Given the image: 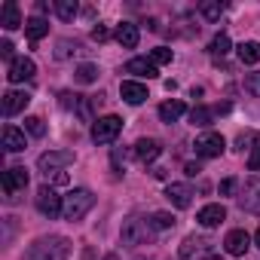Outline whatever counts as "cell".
Wrapping results in <instances>:
<instances>
[{"label":"cell","instance_id":"obj_1","mask_svg":"<svg viewBox=\"0 0 260 260\" xmlns=\"http://www.w3.org/2000/svg\"><path fill=\"white\" fill-rule=\"evenodd\" d=\"M68 257H71V242L64 236H40L22 254V260H68Z\"/></svg>","mask_w":260,"mask_h":260},{"label":"cell","instance_id":"obj_2","mask_svg":"<svg viewBox=\"0 0 260 260\" xmlns=\"http://www.w3.org/2000/svg\"><path fill=\"white\" fill-rule=\"evenodd\" d=\"M92 205H95V196H92V190H86V187H77V190H71L68 196H64V208H61V214L74 223V220H83L89 211H92Z\"/></svg>","mask_w":260,"mask_h":260},{"label":"cell","instance_id":"obj_3","mask_svg":"<svg viewBox=\"0 0 260 260\" xmlns=\"http://www.w3.org/2000/svg\"><path fill=\"white\" fill-rule=\"evenodd\" d=\"M119 132H122V119L113 116V113H107V116L92 122V141L95 144H110V141L119 138Z\"/></svg>","mask_w":260,"mask_h":260},{"label":"cell","instance_id":"obj_4","mask_svg":"<svg viewBox=\"0 0 260 260\" xmlns=\"http://www.w3.org/2000/svg\"><path fill=\"white\" fill-rule=\"evenodd\" d=\"M119 236H122V245H144V242L153 239V230H150V223L141 220V217H128V220H122Z\"/></svg>","mask_w":260,"mask_h":260},{"label":"cell","instance_id":"obj_5","mask_svg":"<svg viewBox=\"0 0 260 260\" xmlns=\"http://www.w3.org/2000/svg\"><path fill=\"white\" fill-rule=\"evenodd\" d=\"M74 162V150H49V153H43L40 159H37V169L46 175V178H52V175H58L64 166H71Z\"/></svg>","mask_w":260,"mask_h":260},{"label":"cell","instance_id":"obj_6","mask_svg":"<svg viewBox=\"0 0 260 260\" xmlns=\"http://www.w3.org/2000/svg\"><path fill=\"white\" fill-rule=\"evenodd\" d=\"M0 184H4L7 202H19V193H25V187H28V172L25 169H7Z\"/></svg>","mask_w":260,"mask_h":260},{"label":"cell","instance_id":"obj_7","mask_svg":"<svg viewBox=\"0 0 260 260\" xmlns=\"http://www.w3.org/2000/svg\"><path fill=\"white\" fill-rule=\"evenodd\" d=\"M34 202H37V211H40L43 217H49V220H52V217H58V214H61V208H64L61 196H58L52 187H40Z\"/></svg>","mask_w":260,"mask_h":260},{"label":"cell","instance_id":"obj_8","mask_svg":"<svg viewBox=\"0 0 260 260\" xmlns=\"http://www.w3.org/2000/svg\"><path fill=\"white\" fill-rule=\"evenodd\" d=\"M223 147H226V141H223V135H220V132H205V135H199V138H196V153H199V156H205V159L220 156V153H223Z\"/></svg>","mask_w":260,"mask_h":260},{"label":"cell","instance_id":"obj_9","mask_svg":"<svg viewBox=\"0 0 260 260\" xmlns=\"http://www.w3.org/2000/svg\"><path fill=\"white\" fill-rule=\"evenodd\" d=\"M239 208L251 211V214H260V178L245 181V187L239 193Z\"/></svg>","mask_w":260,"mask_h":260},{"label":"cell","instance_id":"obj_10","mask_svg":"<svg viewBox=\"0 0 260 260\" xmlns=\"http://www.w3.org/2000/svg\"><path fill=\"white\" fill-rule=\"evenodd\" d=\"M34 74H37V64L31 61V58H16V61H10V68H7V80L10 83H25V80H34Z\"/></svg>","mask_w":260,"mask_h":260},{"label":"cell","instance_id":"obj_11","mask_svg":"<svg viewBox=\"0 0 260 260\" xmlns=\"http://www.w3.org/2000/svg\"><path fill=\"white\" fill-rule=\"evenodd\" d=\"M28 104H31V95H28L25 89H10V92L4 95V116H16V113H22Z\"/></svg>","mask_w":260,"mask_h":260},{"label":"cell","instance_id":"obj_12","mask_svg":"<svg viewBox=\"0 0 260 260\" xmlns=\"http://www.w3.org/2000/svg\"><path fill=\"white\" fill-rule=\"evenodd\" d=\"M196 220H199V226H205V230H211V226H220V223L226 220V208H223L220 202H211V205L199 208Z\"/></svg>","mask_w":260,"mask_h":260},{"label":"cell","instance_id":"obj_13","mask_svg":"<svg viewBox=\"0 0 260 260\" xmlns=\"http://www.w3.org/2000/svg\"><path fill=\"white\" fill-rule=\"evenodd\" d=\"M223 245H226V254L242 257V254L248 251V245H251V236H248L245 230H230L226 239H223Z\"/></svg>","mask_w":260,"mask_h":260},{"label":"cell","instance_id":"obj_14","mask_svg":"<svg viewBox=\"0 0 260 260\" xmlns=\"http://www.w3.org/2000/svg\"><path fill=\"white\" fill-rule=\"evenodd\" d=\"M119 95H122L128 104H141V101H147V86L138 83V80H122V83H119Z\"/></svg>","mask_w":260,"mask_h":260},{"label":"cell","instance_id":"obj_15","mask_svg":"<svg viewBox=\"0 0 260 260\" xmlns=\"http://www.w3.org/2000/svg\"><path fill=\"white\" fill-rule=\"evenodd\" d=\"M166 199H169L175 208H190L193 190H190L187 184H169V187H166Z\"/></svg>","mask_w":260,"mask_h":260},{"label":"cell","instance_id":"obj_16","mask_svg":"<svg viewBox=\"0 0 260 260\" xmlns=\"http://www.w3.org/2000/svg\"><path fill=\"white\" fill-rule=\"evenodd\" d=\"M0 25H4L7 31H16L19 25H25V22H22V13H19V4L7 0V4H4V10H0Z\"/></svg>","mask_w":260,"mask_h":260},{"label":"cell","instance_id":"obj_17","mask_svg":"<svg viewBox=\"0 0 260 260\" xmlns=\"http://www.w3.org/2000/svg\"><path fill=\"white\" fill-rule=\"evenodd\" d=\"M159 153H162V147H159L156 138H141V141L135 144V156H138L141 162H153Z\"/></svg>","mask_w":260,"mask_h":260},{"label":"cell","instance_id":"obj_18","mask_svg":"<svg viewBox=\"0 0 260 260\" xmlns=\"http://www.w3.org/2000/svg\"><path fill=\"white\" fill-rule=\"evenodd\" d=\"M116 40H119V46H125V49H135L138 40H141V34H138V28H135L132 22H122V25H116Z\"/></svg>","mask_w":260,"mask_h":260},{"label":"cell","instance_id":"obj_19","mask_svg":"<svg viewBox=\"0 0 260 260\" xmlns=\"http://www.w3.org/2000/svg\"><path fill=\"white\" fill-rule=\"evenodd\" d=\"M4 147H7L10 153H19V150H25V147H28V141H25V132H19L16 125H7V128H4Z\"/></svg>","mask_w":260,"mask_h":260},{"label":"cell","instance_id":"obj_20","mask_svg":"<svg viewBox=\"0 0 260 260\" xmlns=\"http://www.w3.org/2000/svg\"><path fill=\"white\" fill-rule=\"evenodd\" d=\"M125 74H135V77L153 80V77H156V64H153L150 58H132V61H125Z\"/></svg>","mask_w":260,"mask_h":260},{"label":"cell","instance_id":"obj_21","mask_svg":"<svg viewBox=\"0 0 260 260\" xmlns=\"http://www.w3.org/2000/svg\"><path fill=\"white\" fill-rule=\"evenodd\" d=\"M184 101H178V98H172V101H166V104H159V119L162 122H175V119H181L184 116Z\"/></svg>","mask_w":260,"mask_h":260},{"label":"cell","instance_id":"obj_22","mask_svg":"<svg viewBox=\"0 0 260 260\" xmlns=\"http://www.w3.org/2000/svg\"><path fill=\"white\" fill-rule=\"evenodd\" d=\"M25 34L37 43L40 37H46V34H49V22H46V19H40V16H34V19H28V22H25Z\"/></svg>","mask_w":260,"mask_h":260},{"label":"cell","instance_id":"obj_23","mask_svg":"<svg viewBox=\"0 0 260 260\" xmlns=\"http://www.w3.org/2000/svg\"><path fill=\"white\" fill-rule=\"evenodd\" d=\"M239 58H242V64H257L260 61V43L257 40L239 43Z\"/></svg>","mask_w":260,"mask_h":260},{"label":"cell","instance_id":"obj_24","mask_svg":"<svg viewBox=\"0 0 260 260\" xmlns=\"http://www.w3.org/2000/svg\"><path fill=\"white\" fill-rule=\"evenodd\" d=\"M74 80L83 83V86H89V83L98 80V68H95V64H80V68L74 71Z\"/></svg>","mask_w":260,"mask_h":260},{"label":"cell","instance_id":"obj_25","mask_svg":"<svg viewBox=\"0 0 260 260\" xmlns=\"http://www.w3.org/2000/svg\"><path fill=\"white\" fill-rule=\"evenodd\" d=\"M211 116H214L211 107H193V110H190V122L199 125V128H205V125L211 122Z\"/></svg>","mask_w":260,"mask_h":260},{"label":"cell","instance_id":"obj_26","mask_svg":"<svg viewBox=\"0 0 260 260\" xmlns=\"http://www.w3.org/2000/svg\"><path fill=\"white\" fill-rule=\"evenodd\" d=\"M55 13H58L61 22H74V16H77L80 10H77L74 0H58V4H55Z\"/></svg>","mask_w":260,"mask_h":260},{"label":"cell","instance_id":"obj_27","mask_svg":"<svg viewBox=\"0 0 260 260\" xmlns=\"http://www.w3.org/2000/svg\"><path fill=\"white\" fill-rule=\"evenodd\" d=\"M202 245H208V242H205V239H196V236H187V239H184V245H181V251H178V254H181V257H184V260H190V257H193V251H199V248H202Z\"/></svg>","mask_w":260,"mask_h":260},{"label":"cell","instance_id":"obj_28","mask_svg":"<svg viewBox=\"0 0 260 260\" xmlns=\"http://www.w3.org/2000/svg\"><path fill=\"white\" fill-rule=\"evenodd\" d=\"M230 46H233V43H230V37H226V34H217V37L211 40L208 52H211V55H226V52H230Z\"/></svg>","mask_w":260,"mask_h":260},{"label":"cell","instance_id":"obj_29","mask_svg":"<svg viewBox=\"0 0 260 260\" xmlns=\"http://www.w3.org/2000/svg\"><path fill=\"white\" fill-rule=\"evenodd\" d=\"M150 223H153L156 230H172V226L178 223V217H175V214H169V211H156Z\"/></svg>","mask_w":260,"mask_h":260},{"label":"cell","instance_id":"obj_30","mask_svg":"<svg viewBox=\"0 0 260 260\" xmlns=\"http://www.w3.org/2000/svg\"><path fill=\"white\" fill-rule=\"evenodd\" d=\"M77 49H80V46H77L74 40H58V46H55V58H58V61H64V58H71Z\"/></svg>","mask_w":260,"mask_h":260},{"label":"cell","instance_id":"obj_31","mask_svg":"<svg viewBox=\"0 0 260 260\" xmlns=\"http://www.w3.org/2000/svg\"><path fill=\"white\" fill-rule=\"evenodd\" d=\"M25 128H28L34 138H43V135H46V125H43L40 116H28V119H25Z\"/></svg>","mask_w":260,"mask_h":260},{"label":"cell","instance_id":"obj_32","mask_svg":"<svg viewBox=\"0 0 260 260\" xmlns=\"http://www.w3.org/2000/svg\"><path fill=\"white\" fill-rule=\"evenodd\" d=\"M150 61H153V64H169V61H172V49H166V46H156V49L150 52Z\"/></svg>","mask_w":260,"mask_h":260},{"label":"cell","instance_id":"obj_33","mask_svg":"<svg viewBox=\"0 0 260 260\" xmlns=\"http://www.w3.org/2000/svg\"><path fill=\"white\" fill-rule=\"evenodd\" d=\"M248 169L251 172H260V135H257V141H254V147L248 153Z\"/></svg>","mask_w":260,"mask_h":260},{"label":"cell","instance_id":"obj_34","mask_svg":"<svg viewBox=\"0 0 260 260\" xmlns=\"http://www.w3.org/2000/svg\"><path fill=\"white\" fill-rule=\"evenodd\" d=\"M220 13H223V7H220V4H202V16H205L208 22H217V19H220Z\"/></svg>","mask_w":260,"mask_h":260},{"label":"cell","instance_id":"obj_35","mask_svg":"<svg viewBox=\"0 0 260 260\" xmlns=\"http://www.w3.org/2000/svg\"><path fill=\"white\" fill-rule=\"evenodd\" d=\"M251 141H257V135H254V132H242V135L236 138V150H245ZM248 150H251V147H248Z\"/></svg>","mask_w":260,"mask_h":260},{"label":"cell","instance_id":"obj_36","mask_svg":"<svg viewBox=\"0 0 260 260\" xmlns=\"http://www.w3.org/2000/svg\"><path fill=\"white\" fill-rule=\"evenodd\" d=\"M107 37H110V31H107L104 25H98V28H92V40H95V43H104Z\"/></svg>","mask_w":260,"mask_h":260},{"label":"cell","instance_id":"obj_37","mask_svg":"<svg viewBox=\"0 0 260 260\" xmlns=\"http://www.w3.org/2000/svg\"><path fill=\"white\" fill-rule=\"evenodd\" d=\"M245 86H248V92H251V95H260V74H251Z\"/></svg>","mask_w":260,"mask_h":260},{"label":"cell","instance_id":"obj_38","mask_svg":"<svg viewBox=\"0 0 260 260\" xmlns=\"http://www.w3.org/2000/svg\"><path fill=\"white\" fill-rule=\"evenodd\" d=\"M217 190H220V196H230V193L236 190V178H226V181H220V187H217Z\"/></svg>","mask_w":260,"mask_h":260},{"label":"cell","instance_id":"obj_39","mask_svg":"<svg viewBox=\"0 0 260 260\" xmlns=\"http://www.w3.org/2000/svg\"><path fill=\"white\" fill-rule=\"evenodd\" d=\"M0 55H4L7 61H16V58H13V43H10V40H4V43H0Z\"/></svg>","mask_w":260,"mask_h":260},{"label":"cell","instance_id":"obj_40","mask_svg":"<svg viewBox=\"0 0 260 260\" xmlns=\"http://www.w3.org/2000/svg\"><path fill=\"white\" fill-rule=\"evenodd\" d=\"M184 172H187L190 178H196V175H199L202 169H199V162H187V166H184Z\"/></svg>","mask_w":260,"mask_h":260},{"label":"cell","instance_id":"obj_41","mask_svg":"<svg viewBox=\"0 0 260 260\" xmlns=\"http://www.w3.org/2000/svg\"><path fill=\"white\" fill-rule=\"evenodd\" d=\"M254 245H257V248H260V230H257V233H254Z\"/></svg>","mask_w":260,"mask_h":260},{"label":"cell","instance_id":"obj_42","mask_svg":"<svg viewBox=\"0 0 260 260\" xmlns=\"http://www.w3.org/2000/svg\"><path fill=\"white\" fill-rule=\"evenodd\" d=\"M208 260H223V257H220V254H211V257H208Z\"/></svg>","mask_w":260,"mask_h":260},{"label":"cell","instance_id":"obj_43","mask_svg":"<svg viewBox=\"0 0 260 260\" xmlns=\"http://www.w3.org/2000/svg\"><path fill=\"white\" fill-rule=\"evenodd\" d=\"M104 260H116V257H113V254H107V257H104Z\"/></svg>","mask_w":260,"mask_h":260}]
</instances>
